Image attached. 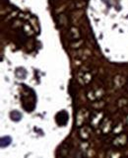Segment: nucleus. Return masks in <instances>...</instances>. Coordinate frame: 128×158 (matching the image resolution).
<instances>
[{"mask_svg": "<svg viewBox=\"0 0 128 158\" xmlns=\"http://www.w3.org/2000/svg\"><path fill=\"white\" fill-rule=\"evenodd\" d=\"M56 122L59 126H65L68 122V114L65 111H62L56 115Z\"/></svg>", "mask_w": 128, "mask_h": 158, "instance_id": "f257e3e1", "label": "nucleus"}, {"mask_svg": "<svg viewBox=\"0 0 128 158\" xmlns=\"http://www.w3.org/2000/svg\"><path fill=\"white\" fill-rule=\"evenodd\" d=\"M11 117H12V120H14V121H19L20 118H22V115H21V114H20L19 112L14 111V112L11 114Z\"/></svg>", "mask_w": 128, "mask_h": 158, "instance_id": "f03ea898", "label": "nucleus"}]
</instances>
